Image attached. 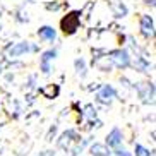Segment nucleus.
<instances>
[{
    "label": "nucleus",
    "mask_w": 156,
    "mask_h": 156,
    "mask_svg": "<svg viewBox=\"0 0 156 156\" xmlns=\"http://www.w3.org/2000/svg\"><path fill=\"white\" fill-rule=\"evenodd\" d=\"M110 62L115 65V67H119V69H125L129 64H130V57L125 50H113L110 51Z\"/></svg>",
    "instance_id": "f03ea898"
},
{
    "label": "nucleus",
    "mask_w": 156,
    "mask_h": 156,
    "mask_svg": "<svg viewBox=\"0 0 156 156\" xmlns=\"http://www.w3.org/2000/svg\"><path fill=\"white\" fill-rule=\"evenodd\" d=\"M76 69L79 70V72L84 76V69H86V65H84V60L83 58H79V60H76Z\"/></svg>",
    "instance_id": "f8f14e48"
},
{
    "label": "nucleus",
    "mask_w": 156,
    "mask_h": 156,
    "mask_svg": "<svg viewBox=\"0 0 156 156\" xmlns=\"http://www.w3.org/2000/svg\"><path fill=\"white\" fill-rule=\"evenodd\" d=\"M122 144V132H120V129L115 127L108 136H106V146L110 147H119Z\"/></svg>",
    "instance_id": "0eeeda50"
},
{
    "label": "nucleus",
    "mask_w": 156,
    "mask_h": 156,
    "mask_svg": "<svg viewBox=\"0 0 156 156\" xmlns=\"http://www.w3.org/2000/svg\"><path fill=\"white\" fill-rule=\"evenodd\" d=\"M38 36L41 38V40H46V41H53L57 36V33L51 26H43V28L38 29Z\"/></svg>",
    "instance_id": "6e6552de"
},
{
    "label": "nucleus",
    "mask_w": 156,
    "mask_h": 156,
    "mask_svg": "<svg viewBox=\"0 0 156 156\" xmlns=\"http://www.w3.org/2000/svg\"><path fill=\"white\" fill-rule=\"evenodd\" d=\"M134 153H136V156H151L149 149H146V147L141 146V144H136V149H134Z\"/></svg>",
    "instance_id": "9b49d317"
},
{
    "label": "nucleus",
    "mask_w": 156,
    "mask_h": 156,
    "mask_svg": "<svg viewBox=\"0 0 156 156\" xmlns=\"http://www.w3.org/2000/svg\"><path fill=\"white\" fill-rule=\"evenodd\" d=\"M115 156H130V154H129V151H125V149H117V151H115Z\"/></svg>",
    "instance_id": "ddd939ff"
},
{
    "label": "nucleus",
    "mask_w": 156,
    "mask_h": 156,
    "mask_svg": "<svg viewBox=\"0 0 156 156\" xmlns=\"http://www.w3.org/2000/svg\"><path fill=\"white\" fill-rule=\"evenodd\" d=\"M40 93H41L45 98L51 100V98H57V96H58L60 87L57 86V84H50V86H46V87H41V89H40Z\"/></svg>",
    "instance_id": "1a4fd4ad"
},
{
    "label": "nucleus",
    "mask_w": 156,
    "mask_h": 156,
    "mask_svg": "<svg viewBox=\"0 0 156 156\" xmlns=\"http://www.w3.org/2000/svg\"><path fill=\"white\" fill-rule=\"evenodd\" d=\"M141 33L146 38H151L154 34V21L151 16H142L141 17Z\"/></svg>",
    "instance_id": "7ed1b4c3"
},
{
    "label": "nucleus",
    "mask_w": 156,
    "mask_h": 156,
    "mask_svg": "<svg viewBox=\"0 0 156 156\" xmlns=\"http://www.w3.org/2000/svg\"><path fill=\"white\" fill-rule=\"evenodd\" d=\"M79 24H81V10H72L67 16L62 17L60 21V29L64 34H74V33L79 29Z\"/></svg>",
    "instance_id": "f257e3e1"
},
{
    "label": "nucleus",
    "mask_w": 156,
    "mask_h": 156,
    "mask_svg": "<svg viewBox=\"0 0 156 156\" xmlns=\"http://www.w3.org/2000/svg\"><path fill=\"white\" fill-rule=\"evenodd\" d=\"M57 57V51L55 50H48L45 51L41 55V58H40V65H41V70L43 74H50V62Z\"/></svg>",
    "instance_id": "423d86ee"
},
{
    "label": "nucleus",
    "mask_w": 156,
    "mask_h": 156,
    "mask_svg": "<svg viewBox=\"0 0 156 156\" xmlns=\"http://www.w3.org/2000/svg\"><path fill=\"white\" fill-rule=\"evenodd\" d=\"M91 154L93 156H108L110 151H108V147L103 146V144H94V146H91Z\"/></svg>",
    "instance_id": "9d476101"
},
{
    "label": "nucleus",
    "mask_w": 156,
    "mask_h": 156,
    "mask_svg": "<svg viewBox=\"0 0 156 156\" xmlns=\"http://www.w3.org/2000/svg\"><path fill=\"white\" fill-rule=\"evenodd\" d=\"M115 98V89L112 86H103L100 89V93H98V101H101V103H105V105H110L112 100Z\"/></svg>",
    "instance_id": "20e7f679"
},
{
    "label": "nucleus",
    "mask_w": 156,
    "mask_h": 156,
    "mask_svg": "<svg viewBox=\"0 0 156 156\" xmlns=\"http://www.w3.org/2000/svg\"><path fill=\"white\" fill-rule=\"evenodd\" d=\"M0 72H2V67H0Z\"/></svg>",
    "instance_id": "4468645a"
},
{
    "label": "nucleus",
    "mask_w": 156,
    "mask_h": 156,
    "mask_svg": "<svg viewBox=\"0 0 156 156\" xmlns=\"http://www.w3.org/2000/svg\"><path fill=\"white\" fill-rule=\"evenodd\" d=\"M29 50H34V46L29 45V41L16 43V45L9 50V57H19V55H23V53H28Z\"/></svg>",
    "instance_id": "39448f33"
}]
</instances>
